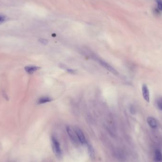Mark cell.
<instances>
[{"label":"cell","instance_id":"obj_3","mask_svg":"<svg viewBox=\"0 0 162 162\" xmlns=\"http://www.w3.org/2000/svg\"><path fill=\"white\" fill-rule=\"evenodd\" d=\"M73 130L75 131L78 139L79 140L80 143H81L82 144L84 145V144H86L87 143V141L86 139V138L85 137V136L84 134V133L83 132V131H82V130H81L80 129H79L78 127H73Z\"/></svg>","mask_w":162,"mask_h":162},{"label":"cell","instance_id":"obj_8","mask_svg":"<svg viewBox=\"0 0 162 162\" xmlns=\"http://www.w3.org/2000/svg\"><path fill=\"white\" fill-rule=\"evenodd\" d=\"M52 100V99L51 98L47 97V96H44V97H41L38 99L37 103L38 104H45L47 102H51Z\"/></svg>","mask_w":162,"mask_h":162},{"label":"cell","instance_id":"obj_10","mask_svg":"<svg viewBox=\"0 0 162 162\" xmlns=\"http://www.w3.org/2000/svg\"><path fill=\"white\" fill-rule=\"evenodd\" d=\"M155 158L156 162H162V154L160 150H156Z\"/></svg>","mask_w":162,"mask_h":162},{"label":"cell","instance_id":"obj_5","mask_svg":"<svg viewBox=\"0 0 162 162\" xmlns=\"http://www.w3.org/2000/svg\"><path fill=\"white\" fill-rule=\"evenodd\" d=\"M142 95L144 99L147 102L150 101V93L146 84H143L142 86Z\"/></svg>","mask_w":162,"mask_h":162},{"label":"cell","instance_id":"obj_7","mask_svg":"<svg viewBox=\"0 0 162 162\" xmlns=\"http://www.w3.org/2000/svg\"><path fill=\"white\" fill-rule=\"evenodd\" d=\"M147 122L148 125L153 129H156L157 127V120L153 117H149L147 119Z\"/></svg>","mask_w":162,"mask_h":162},{"label":"cell","instance_id":"obj_13","mask_svg":"<svg viewBox=\"0 0 162 162\" xmlns=\"http://www.w3.org/2000/svg\"><path fill=\"white\" fill-rule=\"evenodd\" d=\"M38 41L43 45H47L48 42L47 39H44V38H40L39 39Z\"/></svg>","mask_w":162,"mask_h":162},{"label":"cell","instance_id":"obj_14","mask_svg":"<svg viewBox=\"0 0 162 162\" xmlns=\"http://www.w3.org/2000/svg\"><path fill=\"white\" fill-rule=\"evenodd\" d=\"M6 20V17L3 14H0V24L4 22Z\"/></svg>","mask_w":162,"mask_h":162},{"label":"cell","instance_id":"obj_2","mask_svg":"<svg viewBox=\"0 0 162 162\" xmlns=\"http://www.w3.org/2000/svg\"><path fill=\"white\" fill-rule=\"evenodd\" d=\"M98 61L102 67L105 68L106 70H107L110 73L115 75H118L119 74L118 71L115 68H114L112 66H111L109 63H107L106 61L100 59H99L98 60Z\"/></svg>","mask_w":162,"mask_h":162},{"label":"cell","instance_id":"obj_12","mask_svg":"<svg viewBox=\"0 0 162 162\" xmlns=\"http://www.w3.org/2000/svg\"><path fill=\"white\" fill-rule=\"evenodd\" d=\"M157 4L158 9L162 11V0H157Z\"/></svg>","mask_w":162,"mask_h":162},{"label":"cell","instance_id":"obj_1","mask_svg":"<svg viewBox=\"0 0 162 162\" xmlns=\"http://www.w3.org/2000/svg\"><path fill=\"white\" fill-rule=\"evenodd\" d=\"M51 143L52 150L54 154L58 158H60L62 156V151L60 148V146L59 142L56 137L52 136L51 137Z\"/></svg>","mask_w":162,"mask_h":162},{"label":"cell","instance_id":"obj_9","mask_svg":"<svg viewBox=\"0 0 162 162\" xmlns=\"http://www.w3.org/2000/svg\"><path fill=\"white\" fill-rule=\"evenodd\" d=\"M87 145V148H88V153L89 154V156H90V157L92 158H94L95 157V152H94V150L93 147V146L88 143L87 142L86 143Z\"/></svg>","mask_w":162,"mask_h":162},{"label":"cell","instance_id":"obj_11","mask_svg":"<svg viewBox=\"0 0 162 162\" xmlns=\"http://www.w3.org/2000/svg\"><path fill=\"white\" fill-rule=\"evenodd\" d=\"M157 104L158 108L162 110V97L159 98L157 99Z\"/></svg>","mask_w":162,"mask_h":162},{"label":"cell","instance_id":"obj_6","mask_svg":"<svg viewBox=\"0 0 162 162\" xmlns=\"http://www.w3.org/2000/svg\"><path fill=\"white\" fill-rule=\"evenodd\" d=\"M25 71L29 74H32L40 69V67L35 65H29L25 67Z\"/></svg>","mask_w":162,"mask_h":162},{"label":"cell","instance_id":"obj_4","mask_svg":"<svg viewBox=\"0 0 162 162\" xmlns=\"http://www.w3.org/2000/svg\"><path fill=\"white\" fill-rule=\"evenodd\" d=\"M66 130L69 136V137H70L73 143L77 144L78 143V142H80L78 136L73 129L71 128L69 126H67L66 128Z\"/></svg>","mask_w":162,"mask_h":162},{"label":"cell","instance_id":"obj_16","mask_svg":"<svg viewBox=\"0 0 162 162\" xmlns=\"http://www.w3.org/2000/svg\"><path fill=\"white\" fill-rule=\"evenodd\" d=\"M67 72H68L69 73H72V74H73V73H75V72H76V71L75 70H73V69H67Z\"/></svg>","mask_w":162,"mask_h":162},{"label":"cell","instance_id":"obj_15","mask_svg":"<svg viewBox=\"0 0 162 162\" xmlns=\"http://www.w3.org/2000/svg\"><path fill=\"white\" fill-rule=\"evenodd\" d=\"M130 111L131 113L133 115H134L136 114V109L133 105H131L130 107Z\"/></svg>","mask_w":162,"mask_h":162}]
</instances>
